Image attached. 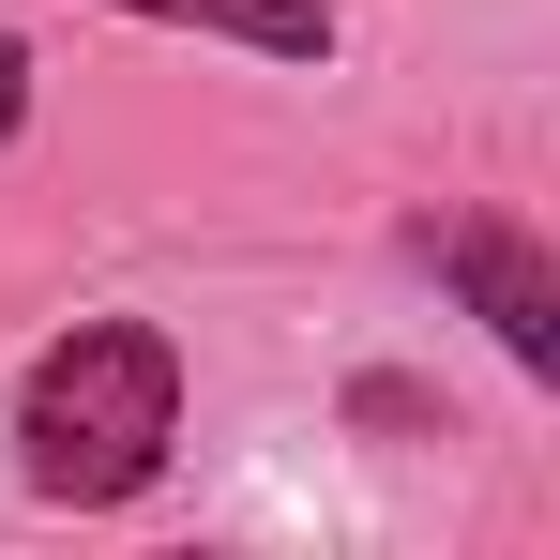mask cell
I'll return each mask as SVG.
<instances>
[{
	"mask_svg": "<svg viewBox=\"0 0 560 560\" xmlns=\"http://www.w3.org/2000/svg\"><path fill=\"white\" fill-rule=\"evenodd\" d=\"M167 440H183V349L152 334V318H77L46 364H31V394H15V455H31V485L46 500H137L152 469H167Z\"/></svg>",
	"mask_w": 560,
	"mask_h": 560,
	"instance_id": "1",
	"label": "cell"
},
{
	"mask_svg": "<svg viewBox=\"0 0 560 560\" xmlns=\"http://www.w3.org/2000/svg\"><path fill=\"white\" fill-rule=\"evenodd\" d=\"M424 258L469 288V318L515 349L530 378H560V258L530 243V228H500V212H455V228H424Z\"/></svg>",
	"mask_w": 560,
	"mask_h": 560,
	"instance_id": "2",
	"label": "cell"
},
{
	"mask_svg": "<svg viewBox=\"0 0 560 560\" xmlns=\"http://www.w3.org/2000/svg\"><path fill=\"white\" fill-rule=\"evenodd\" d=\"M121 15L228 31V46H273V61H334V0H121Z\"/></svg>",
	"mask_w": 560,
	"mask_h": 560,
	"instance_id": "3",
	"label": "cell"
},
{
	"mask_svg": "<svg viewBox=\"0 0 560 560\" xmlns=\"http://www.w3.org/2000/svg\"><path fill=\"white\" fill-rule=\"evenodd\" d=\"M0 121H15V46H0Z\"/></svg>",
	"mask_w": 560,
	"mask_h": 560,
	"instance_id": "4",
	"label": "cell"
}]
</instances>
